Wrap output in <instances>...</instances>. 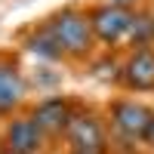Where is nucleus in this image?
Masks as SVG:
<instances>
[{
	"label": "nucleus",
	"mask_w": 154,
	"mask_h": 154,
	"mask_svg": "<svg viewBox=\"0 0 154 154\" xmlns=\"http://www.w3.org/2000/svg\"><path fill=\"white\" fill-rule=\"evenodd\" d=\"M49 37L56 40L62 59L68 65H89L99 53V43L93 37V28H89V16H86V6L80 3H68L56 12H49L43 19Z\"/></svg>",
	"instance_id": "nucleus-1"
},
{
	"label": "nucleus",
	"mask_w": 154,
	"mask_h": 154,
	"mask_svg": "<svg viewBox=\"0 0 154 154\" xmlns=\"http://www.w3.org/2000/svg\"><path fill=\"white\" fill-rule=\"evenodd\" d=\"M151 111H154V105H148V102L136 99L130 93L111 96L105 105H102V117H105V126L111 133L114 154H117V151L133 154V151L142 148V136H145Z\"/></svg>",
	"instance_id": "nucleus-2"
},
{
	"label": "nucleus",
	"mask_w": 154,
	"mask_h": 154,
	"mask_svg": "<svg viewBox=\"0 0 154 154\" xmlns=\"http://www.w3.org/2000/svg\"><path fill=\"white\" fill-rule=\"evenodd\" d=\"M59 148L80 151V154H114L111 133H108V126H105L102 108L99 105H89V102H83V99L77 102V108H74L71 120L65 126V136H62Z\"/></svg>",
	"instance_id": "nucleus-3"
},
{
	"label": "nucleus",
	"mask_w": 154,
	"mask_h": 154,
	"mask_svg": "<svg viewBox=\"0 0 154 154\" xmlns=\"http://www.w3.org/2000/svg\"><path fill=\"white\" fill-rule=\"evenodd\" d=\"M77 102H80V99L68 96V93H49V96H40L37 102H28V105H25L28 117L37 123V130L46 136V142L53 145V151L59 148L62 136H65V126L71 120Z\"/></svg>",
	"instance_id": "nucleus-4"
},
{
	"label": "nucleus",
	"mask_w": 154,
	"mask_h": 154,
	"mask_svg": "<svg viewBox=\"0 0 154 154\" xmlns=\"http://www.w3.org/2000/svg\"><path fill=\"white\" fill-rule=\"evenodd\" d=\"M31 96V83L25 77L22 59L16 49H0V120L25 111Z\"/></svg>",
	"instance_id": "nucleus-5"
},
{
	"label": "nucleus",
	"mask_w": 154,
	"mask_h": 154,
	"mask_svg": "<svg viewBox=\"0 0 154 154\" xmlns=\"http://www.w3.org/2000/svg\"><path fill=\"white\" fill-rule=\"evenodd\" d=\"M89 16V28L93 37L102 49H123L126 34H130V22H133V9L114 6V3H89L86 6Z\"/></svg>",
	"instance_id": "nucleus-6"
},
{
	"label": "nucleus",
	"mask_w": 154,
	"mask_h": 154,
	"mask_svg": "<svg viewBox=\"0 0 154 154\" xmlns=\"http://www.w3.org/2000/svg\"><path fill=\"white\" fill-rule=\"evenodd\" d=\"M117 89L130 96H154V46L126 49L117 65Z\"/></svg>",
	"instance_id": "nucleus-7"
},
{
	"label": "nucleus",
	"mask_w": 154,
	"mask_h": 154,
	"mask_svg": "<svg viewBox=\"0 0 154 154\" xmlns=\"http://www.w3.org/2000/svg\"><path fill=\"white\" fill-rule=\"evenodd\" d=\"M0 151L12 154H53V145L28 117V111H19L12 117L0 120Z\"/></svg>",
	"instance_id": "nucleus-8"
},
{
	"label": "nucleus",
	"mask_w": 154,
	"mask_h": 154,
	"mask_svg": "<svg viewBox=\"0 0 154 154\" xmlns=\"http://www.w3.org/2000/svg\"><path fill=\"white\" fill-rule=\"evenodd\" d=\"M22 46L28 49V53H34L37 59H43V62H65V59H62V53H59V46H56V40L49 37V31H46L43 22L31 25V28L22 34Z\"/></svg>",
	"instance_id": "nucleus-9"
},
{
	"label": "nucleus",
	"mask_w": 154,
	"mask_h": 154,
	"mask_svg": "<svg viewBox=\"0 0 154 154\" xmlns=\"http://www.w3.org/2000/svg\"><path fill=\"white\" fill-rule=\"evenodd\" d=\"M126 49L133 46H154V9L142 3L133 9V22H130V34H126Z\"/></svg>",
	"instance_id": "nucleus-10"
},
{
	"label": "nucleus",
	"mask_w": 154,
	"mask_h": 154,
	"mask_svg": "<svg viewBox=\"0 0 154 154\" xmlns=\"http://www.w3.org/2000/svg\"><path fill=\"white\" fill-rule=\"evenodd\" d=\"M139 151H145V154H154V111H151V117H148V126H145L142 148H139Z\"/></svg>",
	"instance_id": "nucleus-11"
},
{
	"label": "nucleus",
	"mask_w": 154,
	"mask_h": 154,
	"mask_svg": "<svg viewBox=\"0 0 154 154\" xmlns=\"http://www.w3.org/2000/svg\"><path fill=\"white\" fill-rule=\"evenodd\" d=\"M105 3H114V6H123V9H139L145 0H105Z\"/></svg>",
	"instance_id": "nucleus-12"
},
{
	"label": "nucleus",
	"mask_w": 154,
	"mask_h": 154,
	"mask_svg": "<svg viewBox=\"0 0 154 154\" xmlns=\"http://www.w3.org/2000/svg\"><path fill=\"white\" fill-rule=\"evenodd\" d=\"M53 154H80V151H65V148H59V151H53Z\"/></svg>",
	"instance_id": "nucleus-13"
},
{
	"label": "nucleus",
	"mask_w": 154,
	"mask_h": 154,
	"mask_svg": "<svg viewBox=\"0 0 154 154\" xmlns=\"http://www.w3.org/2000/svg\"><path fill=\"white\" fill-rule=\"evenodd\" d=\"M117 154H123V151H117ZM133 154H142V151H133Z\"/></svg>",
	"instance_id": "nucleus-14"
},
{
	"label": "nucleus",
	"mask_w": 154,
	"mask_h": 154,
	"mask_svg": "<svg viewBox=\"0 0 154 154\" xmlns=\"http://www.w3.org/2000/svg\"><path fill=\"white\" fill-rule=\"evenodd\" d=\"M0 154H12V151H0Z\"/></svg>",
	"instance_id": "nucleus-15"
},
{
	"label": "nucleus",
	"mask_w": 154,
	"mask_h": 154,
	"mask_svg": "<svg viewBox=\"0 0 154 154\" xmlns=\"http://www.w3.org/2000/svg\"><path fill=\"white\" fill-rule=\"evenodd\" d=\"M145 3H154V0H145Z\"/></svg>",
	"instance_id": "nucleus-16"
}]
</instances>
